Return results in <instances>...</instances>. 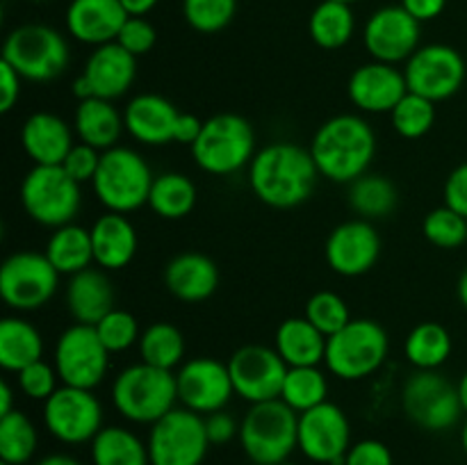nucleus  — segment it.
<instances>
[{
  "label": "nucleus",
  "instance_id": "obj_1",
  "mask_svg": "<svg viewBox=\"0 0 467 465\" xmlns=\"http://www.w3.org/2000/svg\"><path fill=\"white\" fill-rule=\"evenodd\" d=\"M317 164L310 149L292 141H276L255 153L249 164L254 194L269 208L287 210L306 203L317 182Z\"/></svg>",
  "mask_w": 467,
  "mask_h": 465
},
{
  "label": "nucleus",
  "instance_id": "obj_2",
  "mask_svg": "<svg viewBox=\"0 0 467 465\" xmlns=\"http://www.w3.org/2000/svg\"><path fill=\"white\" fill-rule=\"evenodd\" d=\"M310 155L319 176L333 182H354L368 173L377 155V135L358 114H337L317 128Z\"/></svg>",
  "mask_w": 467,
  "mask_h": 465
},
{
  "label": "nucleus",
  "instance_id": "obj_3",
  "mask_svg": "<svg viewBox=\"0 0 467 465\" xmlns=\"http://www.w3.org/2000/svg\"><path fill=\"white\" fill-rule=\"evenodd\" d=\"M178 386L171 369L137 363L112 383V404L121 418L135 424H155L176 408Z\"/></svg>",
  "mask_w": 467,
  "mask_h": 465
},
{
  "label": "nucleus",
  "instance_id": "obj_4",
  "mask_svg": "<svg viewBox=\"0 0 467 465\" xmlns=\"http://www.w3.org/2000/svg\"><path fill=\"white\" fill-rule=\"evenodd\" d=\"M299 433V413L283 399L251 404L240 422V445L251 463L281 465L290 459Z\"/></svg>",
  "mask_w": 467,
  "mask_h": 465
},
{
  "label": "nucleus",
  "instance_id": "obj_5",
  "mask_svg": "<svg viewBox=\"0 0 467 465\" xmlns=\"http://www.w3.org/2000/svg\"><path fill=\"white\" fill-rule=\"evenodd\" d=\"M192 149L196 167L213 176H231L255 158V130L240 114H214L205 119Z\"/></svg>",
  "mask_w": 467,
  "mask_h": 465
},
{
  "label": "nucleus",
  "instance_id": "obj_6",
  "mask_svg": "<svg viewBox=\"0 0 467 465\" xmlns=\"http://www.w3.org/2000/svg\"><path fill=\"white\" fill-rule=\"evenodd\" d=\"M153 173L146 160L128 146L103 150L94 181V194L108 212L128 214L149 205Z\"/></svg>",
  "mask_w": 467,
  "mask_h": 465
},
{
  "label": "nucleus",
  "instance_id": "obj_7",
  "mask_svg": "<svg viewBox=\"0 0 467 465\" xmlns=\"http://www.w3.org/2000/svg\"><path fill=\"white\" fill-rule=\"evenodd\" d=\"M3 59L23 80L48 82L67 71L71 50L62 32L55 27L44 23H26L7 35Z\"/></svg>",
  "mask_w": 467,
  "mask_h": 465
},
{
  "label": "nucleus",
  "instance_id": "obj_8",
  "mask_svg": "<svg viewBox=\"0 0 467 465\" xmlns=\"http://www.w3.org/2000/svg\"><path fill=\"white\" fill-rule=\"evenodd\" d=\"M21 203L27 217L41 226H67L80 210V182L62 164H35L21 182Z\"/></svg>",
  "mask_w": 467,
  "mask_h": 465
},
{
  "label": "nucleus",
  "instance_id": "obj_9",
  "mask_svg": "<svg viewBox=\"0 0 467 465\" xmlns=\"http://www.w3.org/2000/svg\"><path fill=\"white\" fill-rule=\"evenodd\" d=\"M390 340L374 319H351L342 331L328 337L324 365L342 381H358L377 372L388 358Z\"/></svg>",
  "mask_w": 467,
  "mask_h": 465
},
{
  "label": "nucleus",
  "instance_id": "obj_10",
  "mask_svg": "<svg viewBox=\"0 0 467 465\" xmlns=\"http://www.w3.org/2000/svg\"><path fill=\"white\" fill-rule=\"evenodd\" d=\"M406 418L424 431H447L463 415L459 390L436 369H415L401 390Z\"/></svg>",
  "mask_w": 467,
  "mask_h": 465
},
{
  "label": "nucleus",
  "instance_id": "obj_11",
  "mask_svg": "<svg viewBox=\"0 0 467 465\" xmlns=\"http://www.w3.org/2000/svg\"><path fill=\"white\" fill-rule=\"evenodd\" d=\"M59 276L62 274L50 264L46 253L16 251L0 267V296L12 310L32 313L53 299Z\"/></svg>",
  "mask_w": 467,
  "mask_h": 465
},
{
  "label": "nucleus",
  "instance_id": "obj_12",
  "mask_svg": "<svg viewBox=\"0 0 467 465\" xmlns=\"http://www.w3.org/2000/svg\"><path fill=\"white\" fill-rule=\"evenodd\" d=\"M150 465H201L208 454V431L203 415L187 408H173L150 424Z\"/></svg>",
  "mask_w": 467,
  "mask_h": 465
},
{
  "label": "nucleus",
  "instance_id": "obj_13",
  "mask_svg": "<svg viewBox=\"0 0 467 465\" xmlns=\"http://www.w3.org/2000/svg\"><path fill=\"white\" fill-rule=\"evenodd\" d=\"M44 424L55 440L85 445L103 429V406L91 390L59 386L44 401Z\"/></svg>",
  "mask_w": 467,
  "mask_h": 465
},
{
  "label": "nucleus",
  "instance_id": "obj_14",
  "mask_svg": "<svg viewBox=\"0 0 467 465\" xmlns=\"http://www.w3.org/2000/svg\"><path fill=\"white\" fill-rule=\"evenodd\" d=\"M55 369L62 386L94 390L109 367V351L89 324H73L55 345Z\"/></svg>",
  "mask_w": 467,
  "mask_h": 465
},
{
  "label": "nucleus",
  "instance_id": "obj_15",
  "mask_svg": "<svg viewBox=\"0 0 467 465\" xmlns=\"http://www.w3.org/2000/svg\"><path fill=\"white\" fill-rule=\"evenodd\" d=\"M465 73L463 55L447 44L420 46L404 67L409 91L433 103L451 98L463 87Z\"/></svg>",
  "mask_w": 467,
  "mask_h": 465
},
{
  "label": "nucleus",
  "instance_id": "obj_16",
  "mask_svg": "<svg viewBox=\"0 0 467 465\" xmlns=\"http://www.w3.org/2000/svg\"><path fill=\"white\" fill-rule=\"evenodd\" d=\"M299 451L317 465H342L351 447V424L345 410L333 401L299 413Z\"/></svg>",
  "mask_w": 467,
  "mask_h": 465
},
{
  "label": "nucleus",
  "instance_id": "obj_17",
  "mask_svg": "<svg viewBox=\"0 0 467 465\" xmlns=\"http://www.w3.org/2000/svg\"><path fill=\"white\" fill-rule=\"evenodd\" d=\"M235 395L249 404L281 399L287 365L274 346L244 345L228 360Z\"/></svg>",
  "mask_w": 467,
  "mask_h": 465
},
{
  "label": "nucleus",
  "instance_id": "obj_18",
  "mask_svg": "<svg viewBox=\"0 0 467 465\" xmlns=\"http://www.w3.org/2000/svg\"><path fill=\"white\" fill-rule=\"evenodd\" d=\"M422 23L415 21L401 5H386L377 9L365 23L363 41L374 62L401 64L413 57L422 39Z\"/></svg>",
  "mask_w": 467,
  "mask_h": 465
},
{
  "label": "nucleus",
  "instance_id": "obj_19",
  "mask_svg": "<svg viewBox=\"0 0 467 465\" xmlns=\"http://www.w3.org/2000/svg\"><path fill=\"white\" fill-rule=\"evenodd\" d=\"M176 386L182 408L194 410L199 415L223 410L231 397L235 395L228 365L208 356L185 360L176 372Z\"/></svg>",
  "mask_w": 467,
  "mask_h": 465
},
{
  "label": "nucleus",
  "instance_id": "obj_20",
  "mask_svg": "<svg viewBox=\"0 0 467 465\" xmlns=\"http://www.w3.org/2000/svg\"><path fill=\"white\" fill-rule=\"evenodd\" d=\"M324 253L328 267L340 276H363L379 263L381 235L368 219H351L333 228Z\"/></svg>",
  "mask_w": 467,
  "mask_h": 465
},
{
  "label": "nucleus",
  "instance_id": "obj_21",
  "mask_svg": "<svg viewBox=\"0 0 467 465\" xmlns=\"http://www.w3.org/2000/svg\"><path fill=\"white\" fill-rule=\"evenodd\" d=\"M347 94L360 112L390 114L397 108V103L409 94L404 68L383 62L363 64L349 76Z\"/></svg>",
  "mask_w": 467,
  "mask_h": 465
},
{
  "label": "nucleus",
  "instance_id": "obj_22",
  "mask_svg": "<svg viewBox=\"0 0 467 465\" xmlns=\"http://www.w3.org/2000/svg\"><path fill=\"white\" fill-rule=\"evenodd\" d=\"M126 21L128 12L119 0H71L64 14L68 35L94 48L117 41Z\"/></svg>",
  "mask_w": 467,
  "mask_h": 465
},
{
  "label": "nucleus",
  "instance_id": "obj_23",
  "mask_svg": "<svg viewBox=\"0 0 467 465\" xmlns=\"http://www.w3.org/2000/svg\"><path fill=\"white\" fill-rule=\"evenodd\" d=\"M181 114L171 100L160 94H140L123 109V123L132 140L146 146H164L176 141Z\"/></svg>",
  "mask_w": 467,
  "mask_h": 465
},
{
  "label": "nucleus",
  "instance_id": "obj_24",
  "mask_svg": "<svg viewBox=\"0 0 467 465\" xmlns=\"http://www.w3.org/2000/svg\"><path fill=\"white\" fill-rule=\"evenodd\" d=\"M80 76L91 87L96 98H121L135 82L137 57L112 41L91 50Z\"/></svg>",
  "mask_w": 467,
  "mask_h": 465
},
{
  "label": "nucleus",
  "instance_id": "obj_25",
  "mask_svg": "<svg viewBox=\"0 0 467 465\" xmlns=\"http://www.w3.org/2000/svg\"><path fill=\"white\" fill-rule=\"evenodd\" d=\"M164 285L176 299L196 304L214 294L219 287V269L213 258L199 251H185L171 258L164 267Z\"/></svg>",
  "mask_w": 467,
  "mask_h": 465
},
{
  "label": "nucleus",
  "instance_id": "obj_26",
  "mask_svg": "<svg viewBox=\"0 0 467 465\" xmlns=\"http://www.w3.org/2000/svg\"><path fill=\"white\" fill-rule=\"evenodd\" d=\"M21 144L35 164H62L73 149V130L53 112H35L21 128Z\"/></svg>",
  "mask_w": 467,
  "mask_h": 465
},
{
  "label": "nucleus",
  "instance_id": "obj_27",
  "mask_svg": "<svg viewBox=\"0 0 467 465\" xmlns=\"http://www.w3.org/2000/svg\"><path fill=\"white\" fill-rule=\"evenodd\" d=\"M67 310L76 324L96 326L109 310H114V287L103 269H85L67 283Z\"/></svg>",
  "mask_w": 467,
  "mask_h": 465
},
{
  "label": "nucleus",
  "instance_id": "obj_28",
  "mask_svg": "<svg viewBox=\"0 0 467 465\" xmlns=\"http://www.w3.org/2000/svg\"><path fill=\"white\" fill-rule=\"evenodd\" d=\"M137 231L126 214L108 212L91 226V246L94 263L100 269H123L132 263L137 253Z\"/></svg>",
  "mask_w": 467,
  "mask_h": 465
},
{
  "label": "nucleus",
  "instance_id": "obj_29",
  "mask_svg": "<svg viewBox=\"0 0 467 465\" xmlns=\"http://www.w3.org/2000/svg\"><path fill=\"white\" fill-rule=\"evenodd\" d=\"M327 342L328 337L308 319L290 317L278 324L274 349L287 367H319L327 358Z\"/></svg>",
  "mask_w": 467,
  "mask_h": 465
},
{
  "label": "nucleus",
  "instance_id": "obj_30",
  "mask_svg": "<svg viewBox=\"0 0 467 465\" xmlns=\"http://www.w3.org/2000/svg\"><path fill=\"white\" fill-rule=\"evenodd\" d=\"M123 130H126L123 114H119L112 100L96 98L94 96V98L78 103L76 114H73V132H76L82 144L94 146L103 153V150L117 146Z\"/></svg>",
  "mask_w": 467,
  "mask_h": 465
},
{
  "label": "nucleus",
  "instance_id": "obj_31",
  "mask_svg": "<svg viewBox=\"0 0 467 465\" xmlns=\"http://www.w3.org/2000/svg\"><path fill=\"white\" fill-rule=\"evenodd\" d=\"M44 356V337L39 328L21 317L0 322V367L18 374Z\"/></svg>",
  "mask_w": 467,
  "mask_h": 465
},
{
  "label": "nucleus",
  "instance_id": "obj_32",
  "mask_svg": "<svg viewBox=\"0 0 467 465\" xmlns=\"http://www.w3.org/2000/svg\"><path fill=\"white\" fill-rule=\"evenodd\" d=\"M46 258L64 276H73L85 272L94 263V246H91V231L78 223L53 228V235L46 242Z\"/></svg>",
  "mask_w": 467,
  "mask_h": 465
},
{
  "label": "nucleus",
  "instance_id": "obj_33",
  "mask_svg": "<svg viewBox=\"0 0 467 465\" xmlns=\"http://www.w3.org/2000/svg\"><path fill=\"white\" fill-rule=\"evenodd\" d=\"M89 445L94 465H150L149 445L126 427H103Z\"/></svg>",
  "mask_w": 467,
  "mask_h": 465
},
{
  "label": "nucleus",
  "instance_id": "obj_34",
  "mask_svg": "<svg viewBox=\"0 0 467 465\" xmlns=\"http://www.w3.org/2000/svg\"><path fill=\"white\" fill-rule=\"evenodd\" d=\"M310 39L324 50H337L351 41L356 32V16L351 5L337 0H322L308 18Z\"/></svg>",
  "mask_w": 467,
  "mask_h": 465
},
{
  "label": "nucleus",
  "instance_id": "obj_35",
  "mask_svg": "<svg viewBox=\"0 0 467 465\" xmlns=\"http://www.w3.org/2000/svg\"><path fill=\"white\" fill-rule=\"evenodd\" d=\"M196 185L178 171L160 173L153 178L149 194V208L153 210L158 217L162 219H176L187 217L196 205Z\"/></svg>",
  "mask_w": 467,
  "mask_h": 465
},
{
  "label": "nucleus",
  "instance_id": "obj_36",
  "mask_svg": "<svg viewBox=\"0 0 467 465\" xmlns=\"http://www.w3.org/2000/svg\"><path fill=\"white\" fill-rule=\"evenodd\" d=\"M400 203V194L390 178L379 173H363L349 182V205L360 219L388 217Z\"/></svg>",
  "mask_w": 467,
  "mask_h": 465
},
{
  "label": "nucleus",
  "instance_id": "obj_37",
  "mask_svg": "<svg viewBox=\"0 0 467 465\" xmlns=\"http://www.w3.org/2000/svg\"><path fill=\"white\" fill-rule=\"evenodd\" d=\"M404 354L415 369H438L451 356V336L442 324L422 322L409 333Z\"/></svg>",
  "mask_w": 467,
  "mask_h": 465
},
{
  "label": "nucleus",
  "instance_id": "obj_38",
  "mask_svg": "<svg viewBox=\"0 0 467 465\" xmlns=\"http://www.w3.org/2000/svg\"><path fill=\"white\" fill-rule=\"evenodd\" d=\"M140 356L141 363H149L153 367L173 369L182 365L185 358V336L176 324L155 322L140 337Z\"/></svg>",
  "mask_w": 467,
  "mask_h": 465
},
{
  "label": "nucleus",
  "instance_id": "obj_39",
  "mask_svg": "<svg viewBox=\"0 0 467 465\" xmlns=\"http://www.w3.org/2000/svg\"><path fill=\"white\" fill-rule=\"evenodd\" d=\"M39 433L35 422L23 410H12L0 418V460L9 465H26L35 459Z\"/></svg>",
  "mask_w": 467,
  "mask_h": 465
},
{
  "label": "nucleus",
  "instance_id": "obj_40",
  "mask_svg": "<svg viewBox=\"0 0 467 465\" xmlns=\"http://www.w3.org/2000/svg\"><path fill=\"white\" fill-rule=\"evenodd\" d=\"M328 397V378L319 367H287L281 399L295 413H306L324 404Z\"/></svg>",
  "mask_w": 467,
  "mask_h": 465
},
{
  "label": "nucleus",
  "instance_id": "obj_41",
  "mask_svg": "<svg viewBox=\"0 0 467 465\" xmlns=\"http://www.w3.org/2000/svg\"><path fill=\"white\" fill-rule=\"evenodd\" d=\"M436 105L438 103L433 100L409 91L390 112V121L397 135L406 137V140H420L427 135L436 123Z\"/></svg>",
  "mask_w": 467,
  "mask_h": 465
},
{
  "label": "nucleus",
  "instance_id": "obj_42",
  "mask_svg": "<svg viewBox=\"0 0 467 465\" xmlns=\"http://www.w3.org/2000/svg\"><path fill=\"white\" fill-rule=\"evenodd\" d=\"M237 14V0H182V16L192 30L214 35L231 26Z\"/></svg>",
  "mask_w": 467,
  "mask_h": 465
},
{
  "label": "nucleus",
  "instance_id": "obj_43",
  "mask_svg": "<svg viewBox=\"0 0 467 465\" xmlns=\"http://www.w3.org/2000/svg\"><path fill=\"white\" fill-rule=\"evenodd\" d=\"M304 317L313 324L315 328L324 333L327 337L336 336L337 331L347 326L351 322L349 305L336 292H315L308 301H306V313Z\"/></svg>",
  "mask_w": 467,
  "mask_h": 465
},
{
  "label": "nucleus",
  "instance_id": "obj_44",
  "mask_svg": "<svg viewBox=\"0 0 467 465\" xmlns=\"http://www.w3.org/2000/svg\"><path fill=\"white\" fill-rule=\"evenodd\" d=\"M422 232L438 249H459L467 244V219L456 210L442 205L424 217Z\"/></svg>",
  "mask_w": 467,
  "mask_h": 465
},
{
  "label": "nucleus",
  "instance_id": "obj_45",
  "mask_svg": "<svg viewBox=\"0 0 467 465\" xmlns=\"http://www.w3.org/2000/svg\"><path fill=\"white\" fill-rule=\"evenodd\" d=\"M94 328L109 354H121V351L130 349L132 345H140V324H137L135 315H130L128 310H109Z\"/></svg>",
  "mask_w": 467,
  "mask_h": 465
},
{
  "label": "nucleus",
  "instance_id": "obj_46",
  "mask_svg": "<svg viewBox=\"0 0 467 465\" xmlns=\"http://www.w3.org/2000/svg\"><path fill=\"white\" fill-rule=\"evenodd\" d=\"M16 377L23 395L36 401H46L59 388L57 369H55V365L46 363V360H36V363L27 365Z\"/></svg>",
  "mask_w": 467,
  "mask_h": 465
},
{
  "label": "nucleus",
  "instance_id": "obj_47",
  "mask_svg": "<svg viewBox=\"0 0 467 465\" xmlns=\"http://www.w3.org/2000/svg\"><path fill=\"white\" fill-rule=\"evenodd\" d=\"M155 41H158V32H155L153 23L146 21V16H128L117 36V44L135 57L150 53Z\"/></svg>",
  "mask_w": 467,
  "mask_h": 465
},
{
  "label": "nucleus",
  "instance_id": "obj_48",
  "mask_svg": "<svg viewBox=\"0 0 467 465\" xmlns=\"http://www.w3.org/2000/svg\"><path fill=\"white\" fill-rule=\"evenodd\" d=\"M100 155L103 153H100L99 149L78 141V144H73V149L68 150L67 158H64L62 167L64 171H67L73 181L80 182V185L82 182H91L94 181L96 171H99Z\"/></svg>",
  "mask_w": 467,
  "mask_h": 465
},
{
  "label": "nucleus",
  "instance_id": "obj_49",
  "mask_svg": "<svg viewBox=\"0 0 467 465\" xmlns=\"http://www.w3.org/2000/svg\"><path fill=\"white\" fill-rule=\"evenodd\" d=\"M342 465H392V451L386 442L365 438L349 447Z\"/></svg>",
  "mask_w": 467,
  "mask_h": 465
},
{
  "label": "nucleus",
  "instance_id": "obj_50",
  "mask_svg": "<svg viewBox=\"0 0 467 465\" xmlns=\"http://www.w3.org/2000/svg\"><path fill=\"white\" fill-rule=\"evenodd\" d=\"M445 205L467 219V162L459 164L445 181Z\"/></svg>",
  "mask_w": 467,
  "mask_h": 465
},
{
  "label": "nucleus",
  "instance_id": "obj_51",
  "mask_svg": "<svg viewBox=\"0 0 467 465\" xmlns=\"http://www.w3.org/2000/svg\"><path fill=\"white\" fill-rule=\"evenodd\" d=\"M205 431H208L210 445H226L233 438L240 436V427H237L235 418L226 410H217V413L205 415Z\"/></svg>",
  "mask_w": 467,
  "mask_h": 465
},
{
  "label": "nucleus",
  "instance_id": "obj_52",
  "mask_svg": "<svg viewBox=\"0 0 467 465\" xmlns=\"http://www.w3.org/2000/svg\"><path fill=\"white\" fill-rule=\"evenodd\" d=\"M21 80L23 78L5 59H0V112H12L14 105L18 103V98H21Z\"/></svg>",
  "mask_w": 467,
  "mask_h": 465
},
{
  "label": "nucleus",
  "instance_id": "obj_53",
  "mask_svg": "<svg viewBox=\"0 0 467 465\" xmlns=\"http://www.w3.org/2000/svg\"><path fill=\"white\" fill-rule=\"evenodd\" d=\"M400 5L415 18V21L427 23L445 12L447 0H401Z\"/></svg>",
  "mask_w": 467,
  "mask_h": 465
},
{
  "label": "nucleus",
  "instance_id": "obj_54",
  "mask_svg": "<svg viewBox=\"0 0 467 465\" xmlns=\"http://www.w3.org/2000/svg\"><path fill=\"white\" fill-rule=\"evenodd\" d=\"M201 128H203V121L194 114H181V121H178L176 128V141L178 144H194L196 137L201 135Z\"/></svg>",
  "mask_w": 467,
  "mask_h": 465
},
{
  "label": "nucleus",
  "instance_id": "obj_55",
  "mask_svg": "<svg viewBox=\"0 0 467 465\" xmlns=\"http://www.w3.org/2000/svg\"><path fill=\"white\" fill-rule=\"evenodd\" d=\"M119 3L123 5L128 16H146L160 0H119Z\"/></svg>",
  "mask_w": 467,
  "mask_h": 465
},
{
  "label": "nucleus",
  "instance_id": "obj_56",
  "mask_svg": "<svg viewBox=\"0 0 467 465\" xmlns=\"http://www.w3.org/2000/svg\"><path fill=\"white\" fill-rule=\"evenodd\" d=\"M14 408V392L12 388H9L7 381H0V418L3 415H9Z\"/></svg>",
  "mask_w": 467,
  "mask_h": 465
},
{
  "label": "nucleus",
  "instance_id": "obj_57",
  "mask_svg": "<svg viewBox=\"0 0 467 465\" xmlns=\"http://www.w3.org/2000/svg\"><path fill=\"white\" fill-rule=\"evenodd\" d=\"M35 465H82V463L68 454H50V456H46V459L36 460Z\"/></svg>",
  "mask_w": 467,
  "mask_h": 465
},
{
  "label": "nucleus",
  "instance_id": "obj_58",
  "mask_svg": "<svg viewBox=\"0 0 467 465\" xmlns=\"http://www.w3.org/2000/svg\"><path fill=\"white\" fill-rule=\"evenodd\" d=\"M456 292H459V301L463 304V308L467 310V267L463 269L459 278V285H456Z\"/></svg>",
  "mask_w": 467,
  "mask_h": 465
},
{
  "label": "nucleus",
  "instance_id": "obj_59",
  "mask_svg": "<svg viewBox=\"0 0 467 465\" xmlns=\"http://www.w3.org/2000/svg\"><path fill=\"white\" fill-rule=\"evenodd\" d=\"M456 390H459V399H461V406H463V413H467V372L461 377Z\"/></svg>",
  "mask_w": 467,
  "mask_h": 465
},
{
  "label": "nucleus",
  "instance_id": "obj_60",
  "mask_svg": "<svg viewBox=\"0 0 467 465\" xmlns=\"http://www.w3.org/2000/svg\"><path fill=\"white\" fill-rule=\"evenodd\" d=\"M461 445H463V451L467 456V422L463 424V431H461Z\"/></svg>",
  "mask_w": 467,
  "mask_h": 465
},
{
  "label": "nucleus",
  "instance_id": "obj_61",
  "mask_svg": "<svg viewBox=\"0 0 467 465\" xmlns=\"http://www.w3.org/2000/svg\"><path fill=\"white\" fill-rule=\"evenodd\" d=\"M337 3H347V5H351V3H356V0H337Z\"/></svg>",
  "mask_w": 467,
  "mask_h": 465
},
{
  "label": "nucleus",
  "instance_id": "obj_62",
  "mask_svg": "<svg viewBox=\"0 0 467 465\" xmlns=\"http://www.w3.org/2000/svg\"><path fill=\"white\" fill-rule=\"evenodd\" d=\"M281 465H296V463H290V460H285V463H281Z\"/></svg>",
  "mask_w": 467,
  "mask_h": 465
},
{
  "label": "nucleus",
  "instance_id": "obj_63",
  "mask_svg": "<svg viewBox=\"0 0 467 465\" xmlns=\"http://www.w3.org/2000/svg\"><path fill=\"white\" fill-rule=\"evenodd\" d=\"M0 465H9V463H3V460H0Z\"/></svg>",
  "mask_w": 467,
  "mask_h": 465
}]
</instances>
